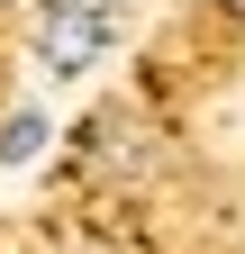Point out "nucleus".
Wrapping results in <instances>:
<instances>
[{"instance_id":"1","label":"nucleus","mask_w":245,"mask_h":254,"mask_svg":"<svg viewBox=\"0 0 245 254\" xmlns=\"http://www.w3.org/2000/svg\"><path fill=\"white\" fill-rule=\"evenodd\" d=\"M109 55V9L100 0H46L37 9V64L46 73H91V64Z\"/></svg>"},{"instance_id":"2","label":"nucleus","mask_w":245,"mask_h":254,"mask_svg":"<svg viewBox=\"0 0 245 254\" xmlns=\"http://www.w3.org/2000/svg\"><path fill=\"white\" fill-rule=\"evenodd\" d=\"M37 145H46V118L37 109H9V118H0V164H37Z\"/></svg>"},{"instance_id":"3","label":"nucleus","mask_w":245,"mask_h":254,"mask_svg":"<svg viewBox=\"0 0 245 254\" xmlns=\"http://www.w3.org/2000/svg\"><path fill=\"white\" fill-rule=\"evenodd\" d=\"M218 9H227V18H245V0H218Z\"/></svg>"},{"instance_id":"4","label":"nucleus","mask_w":245,"mask_h":254,"mask_svg":"<svg viewBox=\"0 0 245 254\" xmlns=\"http://www.w3.org/2000/svg\"><path fill=\"white\" fill-rule=\"evenodd\" d=\"M0 9H9V0H0Z\"/></svg>"}]
</instances>
